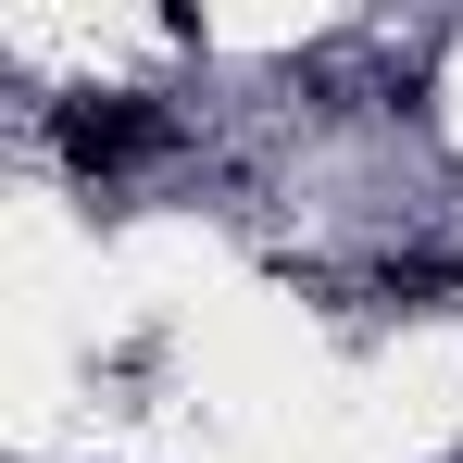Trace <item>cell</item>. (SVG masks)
I'll list each match as a JSON object with an SVG mask.
<instances>
[{
    "label": "cell",
    "instance_id": "7a4b0ae2",
    "mask_svg": "<svg viewBox=\"0 0 463 463\" xmlns=\"http://www.w3.org/2000/svg\"><path fill=\"white\" fill-rule=\"evenodd\" d=\"M463 288V263H388V301H413V313H439Z\"/></svg>",
    "mask_w": 463,
    "mask_h": 463
},
{
    "label": "cell",
    "instance_id": "6da1fadb",
    "mask_svg": "<svg viewBox=\"0 0 463 463\" xmlns=\"http://www.w3.org/2000/svg\"><path fill=\"white\" fill-rule=\"evenodd\" d=\"M51 151L76 163V175H126V163L163 151V113L126 100V88H100V100H63V113H51Z\"/></svg>",
    "mask_w": 463,
    "mask_h": 463
}]
</instances>
